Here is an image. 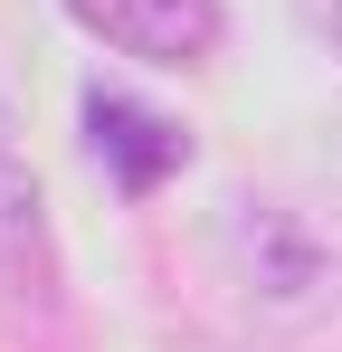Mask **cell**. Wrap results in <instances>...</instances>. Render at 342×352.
Listing matches in <instances>:
<instances>
[{
  "label": "cell",
  "instance_id": "obj_1",
  "mask_svg": "<svg viewBox=\"0 0 342 352\" xmlns=\"http://www.w3.org/2000/svg\"><path fill=\"white\" fill-rule=\"evenodd\" d=\"M67 19L143 67H200L219 48V0H67Z\"/></svg>",
  "mask_w": 342,
  "mask_h": 352
},
{
  "label": "cell",
  "instance_id": "obj_2",
  "mask_svg": "<svg viewBox=\"0 0 342 352\" xmlns=\"http://www.w3.org/2000/svg\"><path fill=\"white\" fill-rule=\"evenodd\" d=\"M86 133H95V162H105L133 200H143V190H162V181L190 162V133H181L171 115L133 105V96H105V86L86 96Z\"/></svg>",
  "mask_w": 342,
  "mask_h": 352
},
{
  "label": "cell",
  "instance_id": "obj_3",
  "mask_svg": "<svg viewBox=\"0 0 342 352\" xmlns=\"http://www.w3.org/2000/svg\"><path fill=\"white\" fill-rule=\"evenodd\" d=\"M57 305V257L38 219V181L0 162V314H48Z\"/></svg>",
  "mask_w": 342,
  "mask_h": 352
},
{
  "label": "cell",
  "instance_id": "obj_4",
  "mask_svg": "<svg viewBox=\"0 0 342 352\" xmlns=\"http://www.w3.org/2000/svg\"><path fill=\"white\" fill-rule=\"evenodd\" d=\"M295 19H304V29H314V38L342 58V0H295Z\"/></svg>",
  "mask_w": 342,
  "mask_h": 352
}]
</instances>
